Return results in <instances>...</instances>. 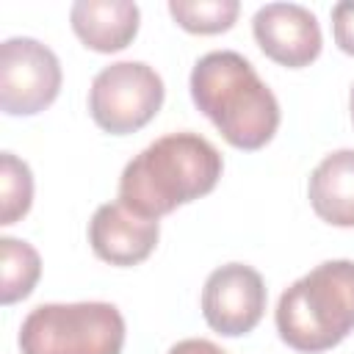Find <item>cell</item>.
<instances>
[{"label":"cell","mask_w":354,"mask_h":354,"mask_svg":"<svg viewBox=\"0 0 354 354\" xmlns=\"http://www.w3.org/2000/svg\"><path fill=\"white\" fill-rule=\"evenodd\" d=\"M307 196L321 221L354 227V149L326 155L310 174Z\"/></svg>","instance_id":"cell-11"},{"label":"cell","mask_w":354,"mask_h":354,"mask_svg":"<svg viewBox=\"0 0 354 354\" xmlns=\"http://www.w3.org/2000/svg\"><path fill=\"white\" fill-rule=\"evenodd\" d=\"M58 55L30 39L14 36L0 44V108L8 116H33L50 108L61 91Z\"/></svg>","instance_id":"cell-6"},{"label":"cell","mask_w":354,"mask_h":354,"mask_svg":"<svg viewBox=\"0 0 354 354\" xmlns=\"http://www.w3.org/2000/svg\"><path fill=\"white\" fill-rule=\"evenodd\" d=\"M252 30L260 50L288 69H301L321 55V25L315 14L299 3L260 6Z\"/></svg>","instance_id":"cell-8"},{"label":"cell","mask_w":354,"mask_h":354,"mask_svg":"<svg viewBox=\"0 0 354 354\" xmlns=\"http://www.w3.org/2000/svg\"><path fill=\"white\" fill-rule=\"evenodd\" d=\"M218 149L199 133H169L144 147L119 177V202L144 218H160L210 194L221 177Z\"/></svg>","instance_id":"cell-1"},{"label":"cell","mask_w":354,"mask_h":354,"mask_svg":"<svg viewBox=\"0 0 354 354\" xmlns=\"http://www.w3.org/2000/svg\"><path fill=\"white\" fill-rule=\"evenodd\" d=\"M141 11L130 0H77L69 8L75 36L94 53H119L138 33Z\"/></svg>","instance_id":"cell-10"},{"label":"cell","mask_w":354,"mask_h":354,"mask_svg":"<svg viewBox=\"0 0 354 354\" xmlns=\"http://www.w3.org/2000/svg\"><path fill=\"white\" fill-rule=\"evenodd\" d=\"M169 354H227L224 348H218L216 343L210 340H202V337H188V340H180L169 348Z\"/></svg>","instance_id":"cell-16"},{"label":"cell","mask_w":354,"mask_h":354,"mask_svg":"<svg viewBox=\"0 0 354 354\" xmlns=\"http://www.w3.org/2000/svg\"><path fill=\"white\" fill-rule=\"evenodd\" d=\"M348 111H351V122H354V86H351V97H348Z\"/></svg>","instance_id":"cell-17"},{"label":"cell","mask_w":354,"mask_h":354,"mask_svg":"<svg viewBox=\"0 0 354 354\" xmlns=\"http://www.w3.org/2000/svg\"><path fill=\"white\" fill-rule=\"evenodd\" d=\"M332 33L335 44L354 55V0H340L332 6Z\"/></svg>","instance_id":"cell-15"},{"label":"cell","mask_w":354,"mask_h":354,"mask_svg":"<svg viewBox=\"0 0 354 354\" xmlns=\"http://www.w3.org/2000/svg\"><path fill=\"white\" fill-rule=\"evenodd\" d=\"M160 238L155 218H144L124 207L122 202L100 205L88 221V243L94 254L111 266H138L144 263Z\"/></svg>","instance_id":"cell-9"},{"label":"cell","mask_w":354,"mask_h":354,"mask_svg":"<svg viewBox=\"0 0 354 354\" xmlns=\"http://www.w3.org/2000/svg\"><path fill=\"white\" fill-rule=\"evenodd\" d=\"M0 301L3 304H14L25 296H30V290L39 282L41 274V257L39 252L28 243V241H17V238H0Z\"/></svg>","instance_id":"cell-12"},{"label":"cell","mask_w":354,"mask_h":354,"mask_svg":"<svg viewBox=\"0 0 354 354\" xmlns=\"http://www.w3.org/2000/svg\"><path fill=\"white\" fill-rule=\"evenodd\" d=\"M238 0H169V14L188 33H224L235 25Z\"/></svg>","instance_id":"cell-13"},{"label":"cell","mask_w":354,"mask_h":354,"mask_svg":"<svg viewBox=\"0 0 354 354\" xmlns=\"http://www.w3.org/2000/svg\"><path fill=\"white\" fill-rule=\"evenodd\" d=\"M191 100L238 149L266 147L279 127V102L235 50H213L191 69Z\"/></svg>","instance_id":"cell-2"},{"label":"cell","mask_w":354,"mask_h":354,"mask_svg":"<svg viewBox=\"0 0 354 354\" xmlns=\"http://www.w3.org/2000/svg\"><path fill=\"white\" fill-rule=\"evenodd\" d=\"M33 202V174L25 160L14 152L0 155V224L19 221Z\"/></svg>","instance_id":"cell-14"},{"label":"cell","mask_w":354,"mask_h":354,"mask_svg":"<svg viewBox=\"0 0 354 354\" xmlns=\"http://www.w3.org/2000/svg\"><path fill=\"white\" fill-rule=\"evenodd\" d=\"M22 354H122L124 318L108 301L39 304L19 326Z\"/></svg>","instance_id":"cell-4"},{"label":"cell","mask_w":354,"mask_h":354,"mask_svg":"<svg viewBox=\"0 0 354 354\" xmlns=\"http://www.w3.org/2000/svg\"><path fill=\"white\" fill-rule=\"evenodd\" d=\"M266 313L263 277L246 263H227L210 271L202 288V315L224 337L252 332Z\"/></svg>","instance_id":"cell-7"},{"label":"cell","mask_w":354,"mask_h":354,"mask_svg":"<svg viewBox=\"0 0 354 354\" xmlns=\"http://www.w3.org/2000/svg\"><path fill=\"white\" fill-rule=\"evenodd\" d=\"M163 80L144 61H116L100 69L88 88V113L111 136H127L155 119L163 105Z\"/></svg>","instance_id":"cell-5"},{"label":"cell","mask_w":354,"mask_h":354,"mask_svg":"<svg viewBox=\"0 0 354 354\" xmlns=\"http://www.w3.org/2000/svg\"><path fill=\"white\" fill-rule=\"evenodd\" d=\"M277 332L301 354L335 348L354 332V260H326L296 279L279 296Z\"/></svg>","instance_id":"cell-3"}]
</instances>
